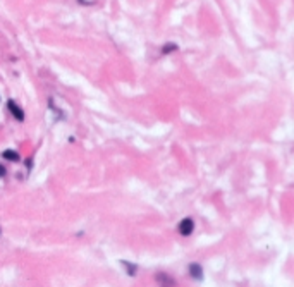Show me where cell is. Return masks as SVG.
I'll list each match as a JSON object with an SVG mask.
<instances>
[{
  "label": "cell",
  "mask_w": 294,
  "mask_h": 287,
  "mask_svg": "<svg viewBox=\"0 0 294 287\" xmlns=\"http://www.w3.org/2000/svg\"><path fill=\"white\" fill-rule=\"evenodd\" d=\"M193 230H195V222H193V220H191V219L181 220V223H179L181 236H191V234H193Z\"/></svg>",
  "instance_id": "1"
},
{
  "label": "cell",
  "mask_w": 294,
  "mask_h": 287,
  "mask_svg": "<svg viewBox=\"0 0 294 287\" xmlns=\"http://www.w3.org/2000/svg\"><path fill=\"white\" fill-rule=\"evenodd\" d=\"M3 159L10 160V162H16V160H19V155L14 150H7V152H3Z\"/></svg>",
  "instance_id": "5"
},
{
  "label": "cell",
  "mask_w": 294,
  "mask_h": 287,
  "mask_svg": "<svg viewBox=\"0 0 294 287\" xmlns=\"http://www.w3.org/2000/svg\"><path fill=\"white\" fill-rule=\"evenodd\" d=\"M7 107H9V110H10V114L14 115L16 119H19V121H23L24 119V114H23V108L21 107H17V103L14 100H10L9 103H7Z\"/></svg>",
  "instance_id": "2"
},
{
  "label": "cell",
  "mask_w": 294,
  "mask_h": 287,
  "mask_svg": "<svg viewBox=\"0 0 294 287\" xmlns=\"http://www.w3.org/2000/svg\"><path fill=\"white\" fill-rule=\"evenodd\" d=\"M190 274H191V277L196 279V281H201V279H203V270H201V267H199L198 263H191L190 265Z\"/></svg>",
  "instance_id": "4"
},
{
  "label": "cell",
  "mask_w": 294,
  "mask_h": 287,
  "mask_svg": "<svg viewBox=\"0 0 294 287\" xmlns=\"http://www.w3.org/2000/svg\"><path fill=\"white\" fill-rule=\"evenodd\" d=\"M157 282L160 284V287H174V284H176V282H174L172 279H170L169 275H165V274L157 275Z\"/></svg>",
  "instance_id": "3"
},
{
  "label": "cell",
  "mask_w": 294,
  "mask_h": 287,
  "mask_svg": "<svg viewBox=\"0 0 294 287\" xmlns=\"http://www.w3.org/2000/svg\"><path fill=\"white\" fill-rule=\"evenodd\" d=\"M3 176H5V167L0 165V177H3Z\"/></svg>",
  "instance_id": "7"
},
{
  "label": "cell",
  "mask_w": 294,
  "mask_h": 287,
  "mask_svg": "<svg viewBox=\"0 0 294 287\" xmlns=\"http://www.w3.org/2000/svg\"><path fill=\"white\" fill-rule=\"evenodd\" d=\"M176 45H167V47L165 48H163V54H167V52H169V50H176Z\"/></svg>",
  "instance_id": "6"
}]
</instances>
